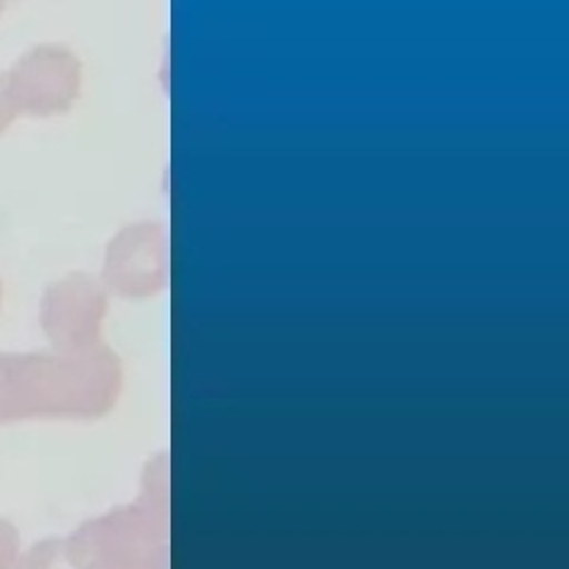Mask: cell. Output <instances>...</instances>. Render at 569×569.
Masks as SVG:
<instances>
[{
    "mask_svg": "<svg viewBox=\"0 0 569 569\" xmlns=\"http://www.w3.org/2000/svg\"><path fill=\"white\" fill-rule=\"evenodd\" d=\"M121 387L119 356L102 342L69 353H0V425L98 420L117 406Z\"/></svg>",
    "mask_w": 569,
    "mask_h": 569,
    "instance_id": "6da1fadb",
    "label": "cell"
},
{
    "mask_svg": "<svg viewBox=\"0 0 569 569\" xmlns=\"http://www.w3.org/2000/svg\"><path fill=\"white\" fill-rule=\"evenodd\" d=\"M169 458L142 472L138 501L83 522L67 541L79 569H169Z\"/></svg>",
    "mask_w": 569,
    "mask_h": 569,
    "instance_id": "7a4b0ae2",
    "label": "cell"
},
{
    "mask_svg": "<svg viewBox=\"0 0 569 569\" xmlns=\"http://www.w3.org/2000/svg\"><path fill=\"white\" fill-rule=\"evenodd\" d=\"M83 83L81 60L64 46H36L6 74L8 96L17 114L36 119L67 114Z\"/></svg>",
    "mask_w": 569,
    "mask_h": 569,
    "instance_id": "3957f363",
    "label": "cell"
},
{
    "mask_svg": "<svg viewBox=\"0 0 569 569\" xmlns=\"http://www.w3.org/2000/svg\"><path fill=\"white\" fill-rule=\"evenodd\" d=\"M104 316V284L88 273H69L48 284L41 297V328L62 353L100 345Z\"/></svg>",
    "mask_w": 569,
    "mask_h": 569,
    "instance_id": "277c9868",
    "label": "cell"
},
{
    "mask_svg": "<svg viewBox=\"0 0 569 569\" xmlns=\"http://www.w3.org/2000/svg\"><path fill=\"white\" fill-rule=\"evenodd\" d=\"M169 278V247L164 228L140 221L121 228L107 244L102 280L119 297H152Z\"/></svg>",
    "mask_w": 569,
    "mask_h": 569,
    "instance_id": "5b68a950",
    "label": "cell"
},
{
    "mask_svg": "<svg viewBox=\"0 0 569 569\" xmlns=\"http://www.w3.org/2000/svg\"><path fill=\"white\" fill-rule=\"evenodd\" d=\"M14 569H79L71 560L64 539H46L33 543L27 553L17 560Z\"/></svg>",
    "mask_w": 569,
    "mask_h": 569,
    "instance_id": "8992f818",
    "label": "cell"
},
{
    "mask_svg": "<svg viewBox=\"0 0 569 569\" xmlns=\"http://www.w3.org/2000/svg\"><path fill=\"white\" fill-rule=\"evenodd\" d=\"M20 556V531L8 520H0V569H12Z\"/></svg>",
    "mask_w": 569,
    "mask_h": 569,
    "instance_id": "52a82bcc",
    "label": "cell"
},
{
    "mask_svg": "<svg viewBox=\"0 0 569 569\" xmlns=\"http://www.w3.org/2000/svg\"><path fill=\"white\" fill-rule=\"evenodd\" d=\"M20 117L14 110V104L8 96V88H6V74H0V133L8 131L12 127V121Z\"/></svg>",
    "mask_w": 569,
    "mask_h": 569,
    "instance_id": "ba28073f",
    "label": "cell"
},
{
    "mask_svg": "<svg viewBox=\"0 0 569 569\" xmlns=\"http://www.w3.org/2000/svg\"><path fill=\"white\" fill-rule=\"evenodd\" d=\"M3 6H6V0H0V12H3Z\"/></svg>",
    "mask_w": 569,
    "mask_h": 569,
    "instance_id": "9c48e42d",
    "label": "cell"
},
{
    "mask_svg": "<svg viewBox=\"0 0 569 569\" xmlns=\"http://www.w3.org/2000/svg\"><path fill=\"white\" fill-rule=\"evenodd\" d=\"M0 299H3V284H0Z\"/></svg>",
    "mask_w": 569,
    "mask_h": 569,
    "instance_id": "30bf717a",
    "label": "cell"
}]
</instances>
